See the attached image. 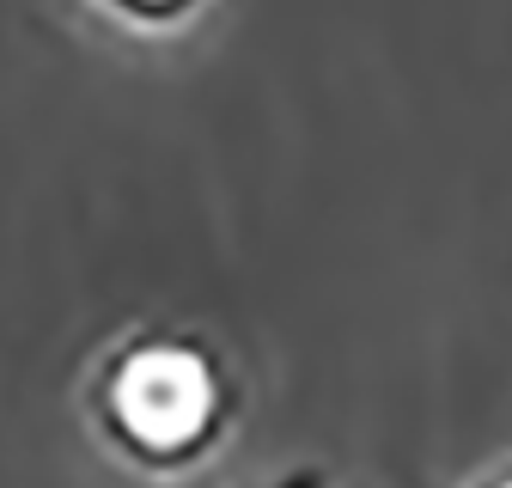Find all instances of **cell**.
Returning a JSON list of instances; mask_svg holds the SVG:
<instances>
[{"label":"cell","instance_id":"3","mask_svg":"<svg viewBox=\"0 0 512 488\" xmlns=\"http://www.w3.org/2000/svg\"><path fill=\"white\" fill-rule=\"evenodd\" d=\"M464 488H512V458H500V464H488L482 476H470Z\"/></svg>","mask_w":512,"mask_h":488},{"label":"cell","instance_id":"1","mask_svg":"<svg viewBox=\"0 0 512 488\" xmlns=\"http://www.w3.org/2000/svg\"><path fill=\"white\" fill-rule=\"evenodd\" d=\"M232 409L226 366L202 336L135 330L98 354L92 366V421L104 440L135 464L177 470L202 458Z\"/></svg>","mask_w":512,"mask_h":488},{"label":"cell","instance_id":"2","mask_svg":"<svg viewBox=\"0 0 512 488\" xmlns=\"http://www.w3.org/2000/svg\"><path fill=\"white\" fill-rule=\"evenodd\" d=\"M244 488H336V482H330V470H324V464H281L275 476L244 482Z\"/></svg>","mask_w":512,"mask_h":488}]
</instances>
